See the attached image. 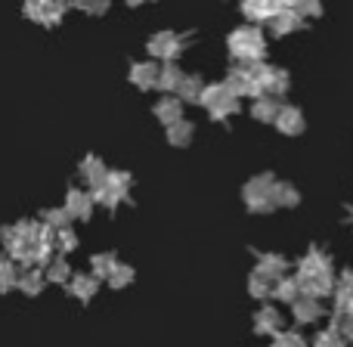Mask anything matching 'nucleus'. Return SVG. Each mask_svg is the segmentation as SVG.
<instances>
[{"mask_svg": "<svg viewBox=\"0 0 353 347\" xmlns=\"http://www.w3.org/2000/svg\"><path fill=\"white\" fill-rule=\"evenodd\" d=\"M298 201V192L292 186H276V205H294Z\"/></svg>", "mask_w": 353, "mask_h": 347, "instance_id": "4468645a", "label": "nucleus"}, {"mask_svg": "<svg viewBox=\"0 0 353 347\" xmlns=\"http://www.w3.org/2000/svg\"><path fill=\"white\" fill-rule=\"evenodd\" d=\"M279 106L273 103V99H261V103L254 106V115L257 118H267V121H276V118H279Z\"/></svg>", "mask_w": 353, "mask_h": 347, "instance_id": "9d476101", "label": "nucleus"}, {"mask_svg": "<svg viewBox=\"0 0 353 347\" xmlns=\"http://www.w3.org/2000/svg\"><path fill=\"white\" fill-rule=\"evenodd\" d=\"M257 319H261L257 326H261V329H267V332H273L276 326H279V317H276V310H263Z\"/></svg>", "mask_w": 353, "mask_h": 347, "instance_id": "dca6fc26", "label": "nucleus"}, {"mask_svg": "<svg viewBox=\"0 0 353 347\" xmlns=\"http://www.w3.org/2000/svg\"><path fill=\"white\" fill-rule=\"evenodd\" d=\"M276 347H304V338L294 335V332H285V335L276 338Z\"/></svg>", "mask_w": 353, "mask_h": 347, "instance_id": "2eb2a0df", "label": "nucleus"}, {"mask_svg": "<svg viewBox=\"0 0 353 347\" xmlns=\"http://www.w3.org/2000/svg\"><path fill=\"white\" fill-rule=\"evenodd\" d=\"M248 205L251 208H270L276 205V183L270 177H257V180L248 183Z\"/></svg>", "mask_w": 353, "mask_h": 347, "instance_id": "f03ea898", "label": "nucleus"}, {"mask_svg": "<svg viewBox=\"0 0 353 347\" xmlns=\"http://www.w3.org/2000/svg\"><path fill=\"white\" fill-rule=\"evenodd\" d=\"M159 115L161 118H174V121H176V115H180V106H176V103H161L159 106Z\"/></svg>", "mask_w": 353, "mask_h": 347, "instance_id": "a211bd4d", "label": "nucleus"}, {"mask_svg": "<svg viewBox=\"0 0 353 347\" xmlns=\"http://www.w3.org/2000/svg\"><path fill=\"white\" fill-rule=\"evenodd\" d=\"M230 47H232V53L242 56V59H261L263 37H261V31H254V28H242L230 37Z\"/></svg>", "mask_w": 353, "mask_h": 347, "instance_id": "f257e3e1", "label": "nucleus"}, {"mask_svg": "<svg viewBox=\"0 0 353 347\" xmlns=\"http://www.w3.org/2000/svg\"><path fill=\"white\" fill-rule=\"evenodd\" d=\"M149 50H152V53H159V56H174L180 47H176V37L174 34H155L152 43H149Z\"/></svg>", "mask_w": 353, "mask_h": 347, "instance_id": "0eeeda50", "label": "nucleus"}, {"mask_svg": "<svg viewBox=\"0 0 353 347\" xmlns=\"http://www.w3.org/2000/svg\"><path fill=\"white\" fill-rule=\"evenodd\" d=\"M335 329L341 332L347 341H353V313H335Z\"/></svg>", "mask_w": 353, "mask_h": 347, "instance_id": "f8f14e48", "label": "nucleus"}, {"mask_svg": "<svg viewBox=\"0 0 353 347\" xmlns=\"http://www.w3.org/2000/svg\"><path fill=\"white\" fill-rule=\"evenodd\" d=\"M344 341H347V338H344L335 326H332L329 332H319L316 335V347H344Z\"/></svg>", "mask_w": 353, "mask_h": 347, "instance_id": "6e6552de", "label": "nucleus"}, {"mask_svg": "<svg viewBox=\"0 0 353 347\" xmlns=\"http://www.w3.org/2000/svg\"><path fill=\"white\" fill-rule=\"evenodd\" d=\"M294 317H298V323H313V319L323 317V307H319L316 298L294 301Z\"/></svg>", "mask_w": 353, "mask_h": 347, "instance_id": "423d86ee", "label": "nucleus"}, {"mask_svg": "<svg viewBox=\"0 0 353 347\" xmlns=\"http://www.w3.org/2000/svg\"><path fill=\"white\" fill-rule=\"evenodd\" d=\"M276 295H279L282 301H298V295H301V282H298V279H282V282H279V288H276Z\"/></svg>", "mask_w": 353, "mask_h": 347, "instance_id": "1a4fd4ad", "label": "nucleus"}, {"mask_svg": "<svg viewBox=\"0 0 353 347\" xmlns=\"http://www.w3.org/2000/svg\"><path fill=\"white\" fill-rule=\"evenodd\" d=\"M65 10V0H25V12L41 22H56Z\"/></svg>", "mask_w": 353, "mask_h": 347, "instance_id": "7ed1b4c3", "label": "nucleus"}, {"mask_svg": "<svg viewBox=\"0 0 353 347\" xmlns=\"http://www.w3.org/2000/svg\"><path fill=\"white\" fill-rule=\"evenodd\" d=\"M350 217H353V208H350Z\"/></svg>", "mask_w": 353, "mask_h": 347, "instance_id": "aec40b11", "label": "nucleus"}, {"mask_svg": "<svg viewBox=\"0 0 353 347\" xmlns=\"http://www.w3.org/2000/svg\"><path fill=\"white\" fill-rule=\"evenodd\" d=\"M134 3H137V0H134Z\"/></svg>", "mask_w": 353, "mask_h": 347, "instance_id": "412c9836", "label": "nucleus"}, {"mask_svg": "<svg viewBox=\"0 0 353 347\" xmlns=\"http://www.w3.org/2000/svg\"><path fill=\"white\" fill-rule=\"evenodd\" d=\"M301 25H304V16H298L294 10H282L276 19H270L273 34H288V31H298Z\"/></svg>", "mask_w": 353, "mask_h": 347, "instance_id": "20e7f679", "label": "nucleus"}, {"mask_svg": "<svg viewBox=\"0 0 353 347\" xmlns=\"http://www.w3.org/2000/svg\"><path fill=\"white\" fill-rule=\"evenodd\" d=\"M72 3H78V6H84V10H103L105 6V0H72Z\"/></svg>", "mask_w": 353, "mask_h": 347, "instance_id": "6ab92c4d", "label": "nucleus"}, {"mask_svg": "<svg viewBox=\"0 0 353 347\" xmlns=\"http://www.w3.org/2000/svg\"><path fill=\"white\" fill-rule=\"evenodd\" d=\"M282 270H285V261L282 257H263V264H261V273L263 276H282Z\"/></svg>", "mask_w": 353, "mask_h": 347, "instance_id": "9b49d317", "label": "nucleus"}, {"mask_svg": "<svg viewBox=\"0 0 353 347\" xmlns=\"http://www.w3.org/2000/svg\"><path fill=\"white\" fill-rule=\"evenodd\" d=\"M159 81H161V87H176V81H180V75H176V68H174V66H168L165 72L159 75Z\"/></svg>", "mask_w": 353, "mask_h": 347, "instance_id": "f3484780", "label": "nucleus"}, {"mask_svg": "<svg viewBox=\"0 0 353 347\" xmlns=\"http://www.w3.org/2000/svg\"><path fill=\"white\" fill-rule=\"evenodd\" d=\"M276 124H279L282 134H301V130H304V115H301L298 109H282Z\"/></svg>", "mask_w": 353, "mask_h": 347, "instance_id": "39448f33", "label": "nucleus"}, {"mask_svg": "<svg viewBox=\"0 0 353 347\" xmlns=\"http://www.w3.org/2000/svg\"><path fill=\"white\" fill-rule=\"evenodd\" d=\"M152 78H155V68L152 66H134V81H137V84L149 87V84H152Z\"/></svg>", "mask_w": 353, "mask_h": 347, "instance_id": "ddd939ff", "label": "nucleus"}]
</instances>
